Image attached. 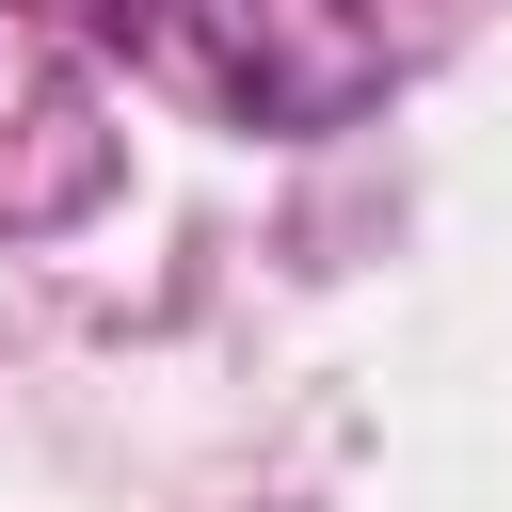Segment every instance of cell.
I'll return each mask as SVG.
<instances>
[{
  "label": "cell",
  "mask_w": 512,
  "mask_h": 512,
  "mask_svg": "<svg viewBox=\"0 0 512 512\" xmlns=\"http://www.w3.org/2000/svg\"><path fill=\"white\" fill-rule=\"evenodd\" d=\"M96 16V48H128L160 96H192V112H224V128H272V144H304V128H352L368 96H384V0H80Z\"/></svg>",
  "instance_id": "cell-1"
}]
</instances>
